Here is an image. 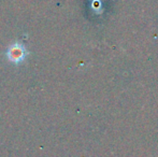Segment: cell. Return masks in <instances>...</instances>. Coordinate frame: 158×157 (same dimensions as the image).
Wrapping results in <instances>:
<instances>
[{
  "instance_id": "1",
  "label": "cell",
  "mask_w": 158,
  "mask_h": 157,
  "mask_svg": "<svg viewBox=\"0 0 158 157\" xmlns=\"http://www.w3.org/2000/svg\"><path fill=\"white\" fill-rule=\"evenodd\" d=\"M26 56H27L26 48L19 43L12 44L8 48V51H6V58H8V60L12 64H15V65L23 63L26 59Z\"/></svg>"
}]
</instances>
